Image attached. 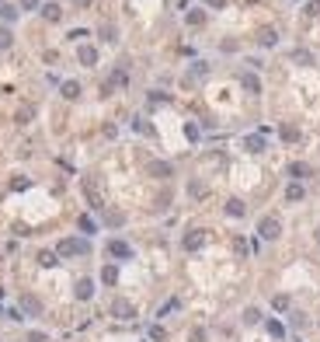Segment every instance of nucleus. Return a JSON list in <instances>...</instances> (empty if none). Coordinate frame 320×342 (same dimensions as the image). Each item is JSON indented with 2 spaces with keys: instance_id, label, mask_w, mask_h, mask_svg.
<instances>
[{
  "instance_id": "obj_9",
  "label": "nucleus",
  "mask_w": 320,
  "mask_h": 342,
  "mask_svg": "<svg viewBox=\"0 0 320 342\" xmlns=\"http://www.w3.org/2000/svg\"><path fill=\"white\" fill-rule=\"evenodd\" d=\"M244 147L251 150V154H261V150H265V136H261V133H254V136H244Z\"/></svg>"
},
{
  "instance_id": "obj_20",
  "label": "nucleus",
  "mask_w": 320,
  "mask_h": 342,
  "mask_svg": "<svg viewBox=\"0 0 320 342\" xmlns=\"http://www.w3.org/2000/svg\"><path fill=\"white\" fill-rule=\"evenodd\" d=\"M226 213L230 217H244V203H240V199H226Z\"/></svg>"
},
{
  "instance_id": "obj_1",
  "label": "nucleus",
  "mask_w": 320,
  "mask_h": 342,
  "mask_svg": "<svg viewBox=\"0 0 320 342\" xmlns=\"http://www.w3.org/2000/svg\"><path fill=\"white\" fill-rule=\"evenodd\" d=\"M91 251V245L84 241V238H63L59 245H56V255L59 258H73V255H87Z\"/></svg>"
},
{
  "instance_id": "obj_13",
  "label": "nucleus",
  "mask_w": 320,
  "mask_h": 342,
  "mask_svg": "<svg viewBox=\"0 0 320 342\" xmlns=\"http://www.w3.org/2000/svg\"><path fill=\"white\" fill-rule=\"evenodd\" d=\"M240 84H244L251 94H261V81L254 77V73H244V77H240Z\"/></svg>"
},
{
  "instance_id": "obj_7",
  "label": "nucleus",
  "mask_w": 320,
  "mask_h": 342,
  "mask_svg": "<svg viewBox=\"0 0 320 342\" xmlns=\"http://www.w3.org/2000/svg\"><path fill=\"white\" fill-rule=\"evenodd\" d=\"M21 311H28V314H42V300L31 297V293H25V297H21Z\"/></svg>"
},
{
  "instance_id": "obj_27",
  "label": "nucleus",
  "mask_w": 320,
  "mask_h": 342,
  "mask_svg": "<svg viewBox=\"0 0 320 342\" xmlns=\"http://www.w3.org/2000/svg\"><path fill=\"white\" fill-rule=\"evenodd\" d=\"M150 339H153V342H164V339H167V332L160 328V325H153V328H150Z\"/></svg>"
},
{
  "instance_id": "obj_26",
  "label": "nucleus",
  "mask_w": 320,
  "mask_h": 342,
  "mask_svg": "<svg viewBox=\"0 0 320 342\" xmlns=\"http://www.w3.org/2000/svg\"><path fill=\"white\" fill-rule=\"evenodd\" d=\"M268 332H271L275 339H282V335H286V328H282V321H268Z\"/></svg>"
},
{
  "instance_id": "obj_5",
  "label": "nucleus",
  "mask_w": 320,
  "mask_h": 342,
  "mask_svg": "<svg viewBox=\"0 0 320 342\" xmlns=\"http://www.w3.org/2000/svg\"><path fill=\"white\" fill-rule=\"evenodd\" d=\"M206 245V231H188L185 234V251H198Z\"/></svg>"
},
{
  "instance_id": "obj_19",
  "label": "nucleus",
  "mask_w": 320,
  "mask_h": 342,
  "mask_svg": "<svg viewBox=\"0 0 320 342\" xmlns=\"http://www.w3.org/2000/svg\"><path fill=\"white\" fill-rule=\"evenodd\" d=\"M289 178H296V182H299V178H310V168L296 161V164H289Z\"/></svg>"
},
{
  "instance_id": "obj_18",
  "label": "nucleus",
  "mask_w": 320,
  "mask_h": 342,
  "mask_svg": "<svg viewBox=\"0 0 320 342\" xmlns=\"http://www.w3.org/2000/svg\"><path fill=\"white\" fill-rule=\"evenodd\" d=\"M63 98H70V101L80 98V84L77 81H63Z\"/></svg>"
},
{
  "instance_id": "obj_35",
  "label": "nucleus",
  "mask_w": 320,
  "mask_h": 342,
  "mask_svg": "<svg viewBox=\"0 0 320 342\" xmlns=\"http://www.w3.org/2000/svg\"><path fill=\"white\" fill-rule=\"evenodd\" d=\"M185 136H188V140H198V126L188 123V126H185Z\"/></svg>"
},
{
  "instance_id": "obj_38",
  "label": "nucleus",
  "mask_w": 320,
  "mask_h": 342,
  "mask_svg": "<svg viewBox=\"0 0 320 342\" xmlns=\"http://www.w3.org/2000/svg\"><path fill=\"white\" fill-rule=\"evenodd\" d=\"M11 46V31H0V49H7Z\"/></svg>"
},
{
  "instance_id": "obj_36",
  "label": "nucleus",
  "mask_w": 320,
  "mask_h": 342,
  "mask_svg": "<svg viewBox=\"0 0 320 342\" xmlns=\"http://www.w3.org/2000/svg\"><path fill=\"white\" fill-rule=\"evenodd\" d=\"M206 7H213V11H223V7H226V0H206Z\"/></svg>"
},
{
  "instance_id": "obj_15",
  "label": "nucleus",
  "mask_w": 320,
  "mask_h": 342,
  "mask_svg": "<svg viewBox=\"0 0 320 342\" xmlns=\"http://www.w3.org/2000/svg\"><path fill=\"white\" fill-rule=\"evenodd\" d=\"M42 18H46V21H59V18H63L59 4H42Z\"/></svg>"
},
{
  "instance_id": "obj_39",
  "label": "nucleus",
  "mask_w": 320,
  "mask_h": 342,
  "mask_svg": "<svg viewBox=\"0 0 320 342\" xmlns=\"http://www.w3.org/2000/svg\"><path fill=\"white\" fill-rule=\"evenodd\" d=\"M21 7H25V11H35V7H38V0H21Z\"/></svg>"
},
{
  "instance_id": "obj_34",
  "label": "nucleus",
  "mask_w": 320,
  "mask_h": 342,
  "mask_svg": "<svg viewBox=\"0 0 320 342\" xmlns=\"http://www.w3.org/2000/svg\"><path fill=\"white\" fill-rule=\"evenodd\" d=\"M133 129H136V133H150V126H146V119H136V123H133Z\"/></svg>"
},
{
  "instance_id": "obj_25",
  "label": "nucleus",
  "mask_w": 320,
  "mask_h": 342,
  "mask_svg": "<svg viewBox=\"0 0 320 342\" xmlns=\"http://www.w3.org/2000/svg\"><path fill=\"white\" fill-rule=\"evenodd\" d=\"M115 35H118L115 25H101V39H105V42H115Z\"/></svg>"
},
{
  "instance_id": "obj_2",
  "label": "nucleus",
  "mask_w": 320,
  "mask_h": 342,
  "mask_svg": "<svg viewBox=\"0 0 320 342\" xmlns=\"http://www.w3.org/2000/svg\"><path fill=\"white\" fill-rule=\"evenodd\" d=\"M258 234H261L265 241H278V238H282V220H278V217H261Z\"/></svg>"
},
{
  "instance_id": "obj_23",
  "label": "nucleus",
  "mask_w": 320,
  "mask_h": 342,
  "mask_svg": "<svg viewBox=\"0 0 320 342\" xmlns=\"http://www.w3.org/2000/svg\"><path fill=\"white\" fill-rule=\"evenodd\" d=\"M80 231H84V234H94V231H98V223H94L91 217H80Z\"/></svg>"
},
{
  "instance_id": "obj_41",
  "label": "nucleus",
  "mask_w": 320,
  "mask_h": 342,
  "mask_svg": "<svg viewBox=\"0 0 320 342\" xmlns=\"http://www.w3.org/2000/svg\"><path fill=\"white\" fill-rule=\"evenodd\" d=\"M317 241H320V227H317Z\"/></svg>"
},
{
  "instance_id": "obj_24",
  "label": "nucleus",
  "mask_w": 320,
  "mask_h": 342,
  "mask_svg": "<svg viewBox=\"0 0 320 342\" xmlns=\"http://www.w3.org/2000/svg\"><path fill=\"white\" fill-rule=\"evenodd\" d=\"M244 321H247V325H258V321H261V311H258V308H247V311H244Z\"/></svg>"
},
{
  "instance_id": "obj_16",
  "label": "nucleus",
  "mask_w": 320,
  "mask_h": 342,
  "mask_svg": "<svg viewBox=\"0 0 320 342\" xmlns=\"http://www.w3.org/2000/svg\"><path fill=\"white\" fill-rule=\"evenodd\" d=\"M101 283H108V286L118 283V269H115V265H105V269H101Z\"/></svg>"
},
{
  "instance_id": "obj_37",
  "label": "nucleus",
  "mask_w": 320,
  "mask_h": 342,
  "mask_svg": "<svg viewBox=\"0 0 320 342\" xmlns=\"http://www.w3.org/2000/svg\"><path fill=\"white\" fill-rule=\"evenodd\" d=\"M306 14H320V0H310V4H306Z\"/></svg>"
},
{
  "instance_id": "obj_21",
  "label": "nucleus",
  "mask_w": 320,
  "mask_h": 342,
  "mask_svg": "<svg viewBox=\"0 0 320 342\" xmlns=\"http://www.w3.org/2000/svg\"><path fill=\"white\" fill-rule=\"evenodd\" d=\"M278 133H282V140H286V143H296V140H299V129H296V126H282Z\"/></svg>"
},
{
  "instance_id": "obj_28",
  "label": "nucleus",
  "mask_w": 320,
  "mask_h": 342,
  "mask_svg": "<svg viewBox=\"0 0 320 342\" xmlns=\"http://www.w3.org/2000/svg\"><path fill=\"white\" fill-rule=\"evenodd\" d=\"M84 192H87V199H91V206H94V210H101V196L94 192V188H91V185L84 188Z\"/></svg>"
},
{
  "instance_id": "obj_31",
  "label": "nucleus",
  "mask_w": 320,
  "mask_h": 342,
  "mask_svg": "<svg viewBox=\"0 0 320 342\" xmlns=\"http://www.w3.org/2000/svg\"><path fill=\"white\" fill-rule=\"evenodd\" d=\"M28 342H49L46 332H28Z\"/></svg>"
},
{
  "instance_id": "obj_6",
  "label": "nucleus",
  "mask_w": 320,
  "mask_h": 342,
  "mask_svg": "<svg viewBox=\"0 0 320 342\" xmlns=\"http://www.w3.org/2000/svg\"><path fill=\"white\" fill-rule=\"evenodd\" d=\"M108 255H115V258H133V248H129L126 241H108Z\"/></svg>"
},
{
  "instance_id": "obj_40",
  "label": "nucleus",
  "mask_w": 320,
  "mask_h": 342,
  "mask_svg": "<svg viewBox=\"0 0 320 342\" xmlns=\"http://www.w3.org/2000/svg\"><path fill=\"white\" fill-rule=\"evenodd\" d=\"M70 4H77V7H91V0H70Z\"/></svg>"
},
{
  "instance_id": "obj_4",
  "label": "nucleus",
  "mask_w": 320,
  "mask_h": 342,
  "mask_svg": "<svg viewBox=\"0 0 320 342\" xmlns=\"http://www.w3.org/2000/svg\"><path fill=\"white\" fill-rule=\"evenodd\" d=\"M146 171H150V178H171V175H174V168H171L167 161H150Z\"/></svg>"
},
{
  "instance_id": "obj_3",
  "label": "nucleus",
  "mask_w": 320,
  "mask_h": 342,
  "mask_svg": "<svg viewBox=\"0 0 320 342\" xmlns=\"http://www.w3.org/2000/svg\"><path fill=\"white\" fill-rule=\"evenodd\" d=\"M111 314H115V318H122V321H129V318H136V308H133L129 300L115 297V300H111Z\"/></svg>"
},
{
  "instance_id": "obj_14",
  "label": "nucleus",
  "mask_w": 320,
  "mask_h": 342,
  "mask_svg": "<svg viewBox=\"0 0 320 342\" xmlns=\"http://www.w3.org/2000/svg\"><path fill=\"white\" fill-rule=\"evenodd\" d=\"M56 262H59V255H56V251H38V265H42V269H53Z\"/></svg>"
},
{
  "instance_id": "obj_12",
  "label": "nucleus",
  "mask_w": 320,
  "mask_h": 342,
  "mask_svg": "<svg viewBox=\"0 0 320 342\" xmlns=\"http://www.w3.org/2000/svg\"><path fill=\"white\" fill-rule=\"evenodd\" d=\"M303 196H306V188H303V185H299V182H293V185H289V188H286V199H289V203H299V199H303Z\"/></svg>"
},
{
  "instance_id": "obj_17",
  "label": "nucleus",
  "mask_w": 320,
  "mask_h": 342,
  "mask_svg": "<svg viewBox=\"0 0 320 342\" xmlns=\"http://www.w3.org/2000/svg\"><path fill=\"white\" fill-rule=\"evenodd\" d=\"M289 60H293V63H299V66H313V56H310L306 49H296V53H293Z\"/></svg>"
},
{
  "instance_id": "obj_11",
  "label": "nucleus",
  "mask_w": 320,
  "mask_h": 342,
  "mask_svg": "<svg viewBox=\"0 0 320 342\" xmlns=\"http://www.w3.org/2000/svg\"><path fill=\"white\" fill-rule=\"evenodd\" d=\"M258 42H261V46H275V42H278V31H275V28H261V31H258Z\"/></svg>"
},
{
  "instance_id": "obj_22",
  "label": "nucleus",
  "mask_w": 320,
  "mask_h": 342,
  "mask_svg": "<svg viewBox=\"0 0 320 342\" xmlns=\"http://www.w3.org/2000/svg\"><path fill=\"white\" fill-rule=\"evenodd\" d=\"M271 308H275V311H289V297H286V293H278V297L271 300Z\"/></svg>"
},
{
  "instance_id": "obj_10",
  "label": "nucleus",
  "mask_w": 320,
  "mask_h": 342,
  "mask_svg": "<svg viewBox=\"0 0 320 342\" xmlns=\"http://www.w3.org/2000/svg\"><path fill=\"white\" fill-rule=\"evenodd\" d=\"M94 297V283L91 280H80L77 283V300H91Z\"/></svg>"
},
{
  "instance_id": "obj_30",
  "label": "nucleus",
  "mask_w": 320,
  "mask_h": 342,
  "mask_svg": "<svg viewBox=\"0 0 320 342\" xmlns=\"http://www.w3.org/2000/svg\"><path fill=\"white\" fill-rule=\"evenodd\" d=\"M202 21H206L202 11H191V14H188V25H202Z\"/></svg>"
},
{
  "instance_id": "obj_29",
  "label": "nucleus",
  "mask_w": 320,
  "mask_h": 342,
  "mask_svg": "<svg viewBox=\"0 0 320 342\" xmlns=\"http://www.w3.org/2000/svg\"><path fill=\"white\" fill-rule=\"evenodd\" d=\"M0 14H4V21H14V18H18V7L7 4V7H0Z\"/></svg>"
},
{
  "instance_id": "obj_32",
  "label": "nucleus",
  "mask_w": 320,
  "mask_h": 342,
  "mask_svg": "<svg viewBox=\"0 0 320 342\" xmlns=\"http://www.w3.org/2000/svg\"><path fill=\"white\" fill-rule=\"evenodd\" d=\"M122 220H126L122 213H108V223H111V227H122Z\"/></svg>"
},
{
  "instance_id": "obj_33",
  "label": "nucleus",
  "mask_w": 320,
  "mask_h": 342,
  "mask_svg": "<svg viewBox=\"0 0 320 342\" xmlns=\"http://www.w3.org/2000/svg\"><path fill=\"white\" fill-rule=\"evenodd\" d=\"M188 192H191V196H202L206 188H202V182H191V185H188Z\"/></svg>"
},
{
  "instance_id": "obj_8",
  "label": "nucleus",
  "mask_w": 320,
  "mask_h": 342,
  "mask_svg": "<svg viewBox=\"0 0 320 342\" xmlns=\"http://www.w3.org/2000/svg\"><path fill=\"white\" fill-rule=\"evenodd\" d=\"M77 60L84 63V66H94V63H98V49H94V46H80V53H77Z\"/></svg>"
}]
</instances>
